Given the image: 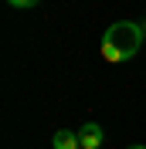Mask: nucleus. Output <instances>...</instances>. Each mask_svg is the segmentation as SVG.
I'll return each mask as SVG.
<instances>
[{"mask_svg": "<svg viewBox=\"0 0 146 149\" xmlns=\"http://www.w3.org/2000/svg\"><path fill=\"white\" fill-rule=\"evenodd\" d=\"M143 41H146V34H143L139 24L119 20V24H112V27L105 31V37H102V58H105V61H129V58L143 47Z\"/></svg>", "mask_w": 146, "mask_h": 149, "instance_id": "obj_1", "label": "nucleus"}, {"mask_svg": "<svg viewBox=\"0 0 146 149\" xmlns=\"http://www.w3.org/2000/svg\"><path fill=\"white\" fill-rule=\"evenodd\" d=\"M102 125H95V122H82L78 125V142H82V149H99L102 146Z\"/></svg>", "mask_w": 146, "mask_h": 149, "instance_id": "obj_2", "label": "nucleus"}, {"mask_svg": "<svg viewBox=\"0 0 146 149\" xmlns=\"http://www.w3.org/2000/svg\"><path fill=\"white\" fill-rule=\"evenodd\" d=\"M51 142H55V149H82V142H78V132H72V129H58Z\"/></svg>", "mask_w": 146, "mask_h": 149, "instance_id": "obj_3", "label": "nucleus"}, {"mask_svg": "<svg viewBox=\"0 0 146 149\" xmlns=\"http://www.w3.org/2000/svg\"><path fill=\"white\" fill-rule=\"evenodd\" d=\"M10 7H37V3H41V0H7Z\"/></svg>", "mask_w": 146, "mask_h": 149, "instance_id": "obj_4", "label": "nucleus"}, {"mask_svg": "<svg viewBox=\"0 0 146 149\" xmlns=\"http://www.w3.org/2000/svg\"><path fill=\"white\" fill-rule=\"evenodd\" d=\"M129 149H146V146H129Z\"/></svg>", "mask_w": 146, "mask_h": 149, "instance_id": "obj_5", "label": "nucleus"}, {"mask_svg": "<svg viewBox=\"0 0 146 149\" xmlns=\"http://www.w3.org/2000/svg\"><path fill=\"white\" fill-rule=\"evenodd\" d=\"M143 34H146V24H143Z\"/></svg>", "mask_w": 146, "mask_h": 149, "instance_id": "obj_6", "label": "nucleus"}]
</instances>
